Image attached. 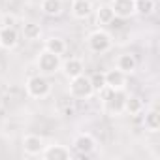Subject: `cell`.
Here are the masks:
<instances>
[{
    "label": "cell",
    "mask_w": 160,
    "mask_h": 160,
    "mask_svg": "<svg viewBox=\"0 0 160 160\" xmlns=\"http://www.w3.org/2000/svg\"><path fill=\"white\" fill-rule=\"evenodd\" d=\"M15 23H17V17L12 13H4L0 17V27H15Z\"/></svg>",
    "instance_id": "obj_23"
},
{
    "label": "cell",
    "mask_w": 160,
    "mask_h": 160,
    "mask_svg": "<svg viewBox=\"0 0 160 160\" xmlns=\"http://www.w3.org/2000/svg\"><path fill=\"white\" fill-rule=\"evenodd\" d=\"M145 128L149 132H158L160 130V113L156 108H151L147 113H145Z\"/></svg>",
    "instance_id": "obj_15"
},
{
    "label": "cell",
    "mask_w": 160,
    "mask_h": 160,
    "mask_svg": "<svg viewBox=\"0 0 160 160\" xmlns=\"http://www.w3.org/2000/svg\"><path fill=\"white\" fill-rule=\"evenodd\" d=\"M73 149L79 152V154H91L94 149H96V139L91 136V134H87V132H83V134H77L75 136V139H73Z\"/></svg>",
    "instance_id": "obj_7"
},
{
    "label": "cell",
    "mask_w": 160,
    "mask_h": 160,
    "mask_svg": "<svg viewBox=\"0 0 160 160\" xmlns=\"http://www.w3.org/2000/svg\"><path fill=\"white\" fill-rule=\"evenodd\" d=\"M115 68L121 70L122 73L130 75V73L136 72V68H138V60H136L134 55H130V53H122V55L117 57V66H115Z\"/></svg>",
    "instance_id": "obj_13"
},
{
    "label": "cell",
    "mask_w": 160,
    "mask_h": 160,
    "mask_svg": "<svg viewBox=\"0 0 160 160\" xmlns=\"http://www.w3.org/2000/svg\"><path fill=\"white\" fill-rule=\"evenodd\" d=\"M96 21H98V25H111L115 21V13L109 4H104L96 10Z\"/></svg>",
    "instance_id": "obj_17"
},
{
    "label": "cell",
    "mask_w": 160,
    "mask_h": 160,
    "mask_svg": "<svg viewBox=\"0 0 160 160\" xmlns=\"http://www.w3.org/2000/svg\"><path fill=\"white\" fill-rule=\"evenodd\" d=\"M19 42V34L15 27H0V47L2 49H13Z\"/></svg>",
    "instance_id": "obj_11"
},
{
    "label": "cell",
    "mask_w": 160,
    "mask_h": 160,
    "mask_svg": "<svg viewBox=\"0 0 160 160\" xmlns=\"http://www.w3.org/2000/svg\"><path fill=\"white\" fill-rule=\"evenodd\" d=\"M60 70L64 72V75H66L68 79H72V77H77V75L85 73V64H83L81 58L72 57V58H68V60L60 66Z\"/></svg>",
    "instance_id": "obj_12"
},
{
    "label": "cell",
    "mask_w": 160,
    "mask_h": 160,
    "mask_svg": "<svg viewBox=\"0 0 160 160\" xmlns=\"http://www.w3.org/2000/svg\"><path fill=\"white\" fill-rule=\"evenodd\" d=\"M27 92L32 96V98H45L49 96L51 92V83H49V79L42 73L38 75H30L28 77V81H27Z\"/></svg>",
    "instance_id": "obj_1"
},
{
    "label": "cell",
    "mask_w": 160,
    "mask_h": 160,
    "mask_svg": "<svg viewBox=\"0 0 160 160\" xmlns=\"http://www.w3.org/2000/svg\"><path fill=\"white\" fill-rule=\"evenodd\" d=\"M43 139L40 138V136H36V134H27L25 138H23V149H25V152L27 154H30V156H36V154H40L42 151H43Z\"/></svg>",
    "instance_id": "obj_10"
},
{
    "label": "cell",
    "mask_w": 160,
    "mask_h": 160,
    "mask_svg": "<svg viewBox=\"0 0 160 160\" xmlns=\"http://www.w3.org/2000/svg\"><path fill=\"white\" fill-rule=\"evenodd\" d=\"M42 12L49 17H57L62 13V0H42Z\"/></svg>",
    "instance_id": "obj_16"
},
{
    "label": "cell",
    "mask_w": 160,
    "mask_h": 160,
    "mask_svg": "<svg viewBox=\"0 0 160 160\" xmlns=\"http://www.w3.org/2000/svg\"><path fill=\"white\" fill-rule=\"evenodd\" d=\"M87 43H89V49H91L92 53H100V55H102V53H106V51L111 49L113 40H111V36H109L106 30H94V32L89 34Z\"/></svg>",
    "instance_id": "obj_5"
},
{
    "label": "cell",
    "mask_w": 160,
    "mask_h": 160,
    "mask_svg": "<svg viewBox=\"0 0 160 160\" xmlns=\"http://www.w3.org/2000/svg\"><path fill=\"white\" fill-rule=\"evenodd\" d=\"M124 100H126V92L124 89H117V91H109V94L104 98V108L109 115H121L124 113Z\"/></svg>",
    "instance_id": "obj_3"
},
{
    "label": "cell",
    "mask_w": 160,
    "mask_h": 160,
    "mask_svg": "<svg viewBox=\"0 0 160 160\" xmlns=\"http://www.w3.org/2000/svg\"><path fill=\"white\" fill-rule=\"evenodd\" d=\"M45 49H47L49 53L62 55V53L66 51V43H64L62 38H49V40L45 42Z\"/></svg>",
    "instance_id": "obj_20"
},
{
    "label": "cell",
    "mask_w": 160,
    "mask_h": 160,
    "mask_svg": "<svg viewBox=\"0 0 160 160\" xmlns=\"http://www.w3.org/2000/svg\"><path fill=\"white\" fill-rule=\"evenodd\" d=\"M143 109V100L139 96H128L126 94V100H124V111L128 115H138L141 113Z\"/></svg>",
    "instance_id": "obj_18"
},
{
    "label": "cell",
    "mask_w": 160,
    "mask_h": 160,
    "mask_svg": "<svg viewBox=\"0 0 160 160\" xmlns=\"http://www.w3.org/2000/svg\"><path fill=\"white\" fill-rule=\"evenodd\" d=\"M111 10L115 13V17L119 19H128L136 13L134 10V0H111Z\"/></svg>",
    "instance_id": "obj_8"
},
{
    "label": "cell",
    "mask_w": 160,
    "mask_h": 160,
    "mask_svg": "<svg viewBox=\"0 0 160 160\" xmlns=\"http://www.w3.org/2000/svg\"><path fill=\"white\" fill-rule=\"evenodd\" d=\"M104 79H106V87H109V89H113V91L126 87V73H122V72L117 70V68L104 72Z\"/></svg>",
    "instance_id": "obj_9"
},
{
    "label": "cell",
    "mask_w": 160,
    "mask_h": 160,
    "mask_svg": "<svg viewBox=\"0 0 160 160\" xmlns=\"http://www.w3.org/2000/svg\"><path fill=\"white\" fill-rule=\"evenodd\" d=\"M92 92H94V89L91 85V79L85 73L70 79V94L73 98H89V96H92Z\"/></svg>",
    "instance_id": "obj_4"
},
{
    "label": "cell",
    "mask_w": 160,
    "mask_h": 160,
    "mask_svg": "<svg viewBox=\"0 0 160 160\" xmlns=\"http://www.w3.org/2000/svg\"><path fill=\"white\" fill-rule=\"evenodd\" d=\"M154 8H156L154 0H134V10H136V13H139L143 17L151 15L154 12Z\"/></svg>",
    "instance_id": "obj_19"
},
{
    "label": "cell",
    "mask_w": 160,
    "mask_h": 160,
    "mask_svg": "<svg viewBox=\"0 0 160 160\" xmlns=\"http://www.w3.org/2000/svg\"><path fill=\"white\" fill-rule=\"evenodd\" d=\"M40 156L43 160H68V158H72V152L64 145L51 143V145H45L43 147V151L40 152Z\"/></svg>",
    "instance_id": "obj_6"
},
{
    "label": "cell",
    "mask_w": 160,
    "mask_h": 160,
    "mask_svg": "<svg viewBox=\"0 0 160 160\" xmlns=\"http://www.w3.org/2000/svg\"><path fill=\"white\" fill-rule=\"evenodd\" d=\"M36 64H38V70L45 75H51V73H57L62 66L60 62V55H55V53H49L47 49H43L38 58H36Z\"/></svg>",
    "instance_id": "obj_2"
},
{
    "label": "cell",
    "mask_w": 160,
    "mask_h": 160,
    "mask_svg": "<svg viewBox=\"0 0 160 160\" xmlns=\"http://www.w3.org/2000/svg\"><path fill=\"white\" fill-rule=\"evenodd\" d=\"M40 34H42L40 25H36V23H25L23 25V36L27 40H36V38H40Z\"/></svg>",
    "instance_id": "obj_21"
},
{
    "label": "cell",
    "mask_w": 160,
    "mask_h": 160,
    "mask_svg": "<svg viewBox=\"0 0 160 160\" xmlns=\"http://www.w3.org/2000/svg\"><path fill=\"white\" fill-rule=\"evenodd\" d=\"M91 85H92V89H94V92H98L100 89H104L106 87V79H104V72H96V73H92L91 77Z\"/></svg>",
    "instance_id": "obj_22"
},
{
    "label": "cell",
    "mask_w": 160,
    "mask_h": 160,
    "mask_svg": "<svg viewBox=\"0 0 160 160\" xmlns=\"http://www.w3.org/2000/svg\"><path fill=\"white\" fill-rule=\"evenodd\" d=\"M91 13H92L91 0H73L72 2V15L75 19H87Z\"/></svg>",
    "instance_id": "obj_14"
}]
</instances>
